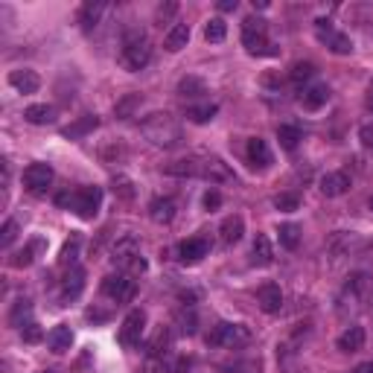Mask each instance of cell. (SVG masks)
Returning a JSON list of instances; mask_svg holds the SVG:
<instances>
[{
	"instance_id": "d6a6232c",
	"label": "cell",
	"mask_w": 373,
	"mask_h": 373,
	"mask_svg": "<svg viewBox=\"0 0 373 373\" xmlns=\"http://www.w3.org/2000/svg\"><path fill=\"white\" fill-rule=\"evenodd\" d=\"M79 245H82V236H79V234H73L68 242H64L61 257H59V263H61L64 268H73V266H79V263H76V259H79Z\"/></svg>"
},
{
	"instance_id": "f907efd6",
	"label": "cell",
	"mask_w": 373,
	"mask_h": 373,
	"mask_svg": "<svg viewBox=\"0 0 373 373\" xmlns=\"http://www.w3.org/2000/svg\"><path fill=\"white\" fill-rule=\"evenodd\" d=\"M219 204H222V196H219V192H216V190H207V192H204V207H207V210H219Z\"/></svg>"
},
{
	"instance_id": "4fadbf2b",
	"label": "cell",
	"mask_w": 373,
	"mask_h": 373,
	"mask_svg": "<svg viewBox=\"0 0 373 373\" xmlns=\"http://www.w3.org/2000/svg\"><path fill=\"white\" fill-rule=\"evenodd\" d=\"M210 254V242L204 236H192V239H184L181 245H178V259H181L184 266H196Z\"/></svg>"
},
{
	"instance_id": "4316f807",
	"label": "cell",
	"mask_w": 373,
	"mask_h": 373,
	"mask_svg": "<svg viewBox=\"0 0 373 373\" xmlns=\"http://www.w3.org/2000/svg\"><path fill=\"white\" fill-rule=\"evenodd\" d=\"M248 160H251V167L266 169V167L271 164V149H268V143L259 140V137H251V140H248Z\"/></svg>"
},
{
	"instance_id": "52a82bcc",
	"label": "cell",
	"mask_w": 373,
	"mask_h": 373,
	"mask_svg": "<svg viewBox=\"0 0 373 373\" xmlns=\"http://www.w3.org/2000/svg\"><path fill=\"white\" fill-rule=\"evenodd\" d=\"M315 36H318L321 44H327V50L335 53V56H350V53H353L350 36L338 32V29L333 26V21H327V18H318V21H315Z\"/></svg>"
},
{
	"instance_id": "7dc6e473",
	"label": "cell",
	"mask_w": 373,
	"mask_h": 373,
	"mask_svg": "<svg viewBox=\"0 0 373 373\" xmlns=\"http://www.w3.org/2000/svg\"><path fill=\"white\" fill-rule=\"evenodd\" d=\"M21 335H24L26 344H38L41 338H44V330L38 327L36 321H29V323H24V327H21Z\"/></svg>"
},
{
	"instance_id": "bcb514c9",
	"label": "cell",
	"mask_w": 373,
	"mask_h": 373,
	"mask_svg": "<svg viewBox=\"0 0 373 373\" xmlns=\"http://www.w3.org/2000/svg\"><path fill=\"white\" fill-rule=\"evenodd\" d=\"M274 207L277 210H286V213H291V210L300 207V199L295 196V192H280V196H274Z\"/></svg>"
},
{
	"instance_id": "7a4b0ae2",
	"label": "cell",
	"mask_w": 373,
	"mask_h": 373,
	"mask_svg": "<svg viewBox=\"0 0 373 373\" xmlns=\"http://www.w3.org/2000/svg\"><path fill=\"white\" fill-rule=\"evenodd\" d=\"M56 204L64 207V210H73L79 219L91 222L102 207V190L100 187H79L73 192H61V196H56Z\"/></svg>"
},
{
	"instance_id": "8d00e7d4",
	"label": "cell",
	"mask_w": 373,
	"mask_h": 373,
	"mask_svg": "<svg viewBox=\"0 0 373 373\" xmlns=\"http://www.w3.org/2000/svg\"><path fill=\"white\" fill-rule=\"evenodd\" d=\"M277 140H280V146H283L286 152H295L298 143H300V128H295V125H280V128H277Z\"/></svg>"
},
{
	"instance_id": "484cf974",
	"label": "cell",
	"mask_w": 373,
	"mask_h": 373,
	"mask_svg": "<svg viewBox=\"0 0 373 373\" xmlns=\"http://www.w3.org/2000/svg\"><path fill=\"white\" fill-rule=\"evenodd\" d=\"M327 102H330V88L327 85H312V88H306L300 93V105L306 111H318V108H323Z\"/></svg>"
},
{
	"instance_id": "44dd1931",
	"label": "cell",
	"mask_w": 373,
	"mask_h": 373,
	"mask_svg": "<svg viewBox=\"0 0 373 373\" xmlns=\"http://www.w3.org/2000/svg\"><path fill=\"white\" fill-rule=\"evenodd\" d=\"M47 248V242L44 239H29V245L24 248V251H18V254H12V259H9V266L12 268H26V266H32V263H36V257L41 254Z\"/></svg>"
},
{
	"instance_id": "7bdbcfd3",
	"label": "cell",
	"mask_w": 373,
	"mask_h": 373,
	"mask_svg": "<svg viewBox=\"0 0 373 373\" xmlns=\"http://www.w3.org/2000/svg\"><path fill=\"white\" fill-rule=\"evenodd\" d=\"M175 12H178V3H175V0H167V3H160V6L155 9V24H158V26L169 24V21L175 18Z\"/></svg>"
},
{
	"instance_id": "d4e9b609",
	"label": "cell",
	"mask_w": 373,
	"mask_h": 373,
	"mask_svg": "<svg viewBox=\"0 0 373 373\" xmlns=\"http://www.w3.org/2000/svg\"><path fill=\"white\" fill-rule=\"evenodd\" d=\"M187 41H190V24H184V21L172 24V26H169V32L164 36V47H167L169 53L184 50V47H187Z\"/></svg>"
},
{
	"instance_id": "ac0fdd59",
	"label": "cell",
	"mask_w": 373,
	"mask_h": 373,
	"mask_svg": "<svg viewBox=\"0 0 373 373\" xmlns=\"http://www.w3.org/2000/svg\"><path fill=\"white\" fill-rule=\"evenodd\" d=\"M9 85L18 91V93H36L38 88H41V76L36 73V70H26V68H21V70H12L9 73Z\"/></svg>"
},
{
	"instance_id": "d590c367",
	"label": "cell",
	"mask_w": 373,
	"mask_h": 373,
	"mask_svg": "<svg viewBox=\"0 0 373 373\" xmlns=\"http://www.w3.org/2000/svg\"><path fill=\"white\" fill-rule=\"evenodd\" d=\"M143 105V96L140 93H128V96H123V100L117 102V117L120 120H128V117H135V111Z\"/></svg>"
},
{
	"instance_id": "ee69618b",
	"label": "cell",
	"mask_w": 373,
	"mask_h": 373,
	"mask_svg": "<svg viewBox=\"0 0 373 373\" xmlns=\"http://www.w3.org/2000/svg\"><path fill=\"white\" fill-rule=\"evenodd\" d=\"M315 76V64L312 61H298L295 68H291V82H306V79H312Z\"/></svg>"
},
{
	"instance_id": "603a6c76",
	"label": "cell",
	"mask_w": 373,
	"mask_h": 373,
	"mask_svg": "<svg viewBox=\"0 0 373 373\" xmlns=\"http://www.w3.org/2000/svg\"><path fill=\"white\" fill-rule=\"evenodd\" d=\"M149 216H152V222H158V224H169V222L175 219V199H169V196L152 199Z\"/></svg>"
},
{
	"instance_id": "8992f818",
	"label": "cell",
	"mask_w": 373,
	"mask_h": 373,
	"mask_svg": "<svg viewBox=\"0 0 373 373\" xmlns=\"http://www.w3.org/2000/svg\"><path fill=\"white\" fill-rule=\"evenodd\" d=\"M111 259H114V266L123 268V274H143L146 271V259L140 254V242L135 236L117 239L114 251H111Z\"/></svg>"
},
{
	"instance_id": "9f6ffc18",
	"label": "cell",
	"mask_w": 373,
	"mask_h": 373,
	"mask_svg": "<svg viewBox=\"0 0 373 373\" xmlns=\"http://www.w3.org/2000/svg\"><path fill=\"white\" fill-rule=\"evenodd\" d=\"M370 108H373V100H370Z\"/></svg>"
},
{
	"instance_id": "cb8c5ba5",
	"label": "cell",
	"mask_w": 373,
	"mask_h": 373,
	"mask_svg": "<svg viewBox=\"0 0 373 373\" xmlns=\"http://www.w3.org/2000/svg\"><path fill=\"white\" fill-rule=\"evenodd\" d=\"M251 263L259 266V268H266L274 263V248H271V242L266 234H257L254 239V245H251Z\"/></svg>"
},
{
	"instance_id": "f6af8a7d",
	"label": "cell",
	"mask_w": 373,
	"mask_h": 373,
	"mask_svg": "<svg viewBox=\"0 0 373 373\" xmlns=\"http://www.w3.org/2000/svg\"><path fill=\"white\" fill-rule=\"evenodd\" d=\"M111 184H114V192H117L123 201H132L135 199V187H132V181H128L125 175H114V181H111Z\"/></svg>"
},
{
	"instance_id": "816d5d0a",
	"label": "cell",
	"mask_w": 373,
	"mask_h": 373,
	"mask_svg": "<svg viewBox=\"0 0 373 373\" xmlns=\"http://www.w3.org/2000/svg\"><path fill=\"white\" fill-rule=\"evenodd\" d=\"M236 0H222V3H219V12H236Z\"/></svg>"
},
{
	"instance_id": "e575fe53",
	"label": "cell",
	"mask_w": 373,
	"mask_h": 373,
	"mask_svg": "<svg viewBox=\"0 0 373 373\" xmlns=\"http://www.w3.org/2000/svg\"><path fill=\"white\" fill-rule=\"evenodd\" d=\"M277 236H280V245H283L286 251H295V248L300 245V228H298V224H291V222L280 224Z\"/></svg>"
},
{
	"instance_id": "b9f144b4",
	"label": "cell",
	"mask_w": 373,
	"mask_h": 373,
	"mask_svg": "<svg viewBox=\"0 0 373 373\" xmlns=\"http://www.w3.org/2000/svg\"><path fill=\"white\" fill-rule=\"evenodd\" d=\"M175 323H178V330H181V333L192 335V333H196V312H192V310H178Z\"/></svg>"
},
{
	"instance_id": "9c48e42d",
	"label": "cell",
	"mask_w": 373,
	"mask_h": 373,
	"mask_svg": "<svg viewBox=\"0 0 373 373\" xmlns=\"http://www.w3.org/2000/svg\"><path fill=\"white\" fill-rule=\"evenodd\" d=\"M53 178H56V172H53L50 164H29L24 169V187L32 192V196H44V192L50 190Z\"/></svg>"
},
{
	"instance_id": "30bf717a",
	"label": "cell",
	"mask_w": 373,
	"mask_h": 373,
	"mask_svg": "<svg viewBox=\"0 0 373 373\" xmlns=\"http://www.w3.org/2000/svg\"><path fill=\"white\" fill-rule=\"evenodd\" d=\"M146 333V312L143 310H132L123 318V327H120V344L123 347H135L140 344V338Z\"/></svg>"
},
{
	"instance_id": "7402d4cb",
	"label": "cell",
	"mask_w": 373,
	"mask_h": 373,
	"mask_svg": "<svg viewBox=\"0 0 373 373\" xmlns=\"http://www.w3.org/2000/svg\"><path fill=\"white\" fill-rule=\"evenodd\" d=\"M335 347L342 353H359L365 347V327H356V323H353V327H347L342 335H338Z\"/></svg>"
},
{
	"instance_id": "6da1fadb",
	"label": "cell",
	"mask_w": 373,
	"mask_h": 373,
	"mask_svg": "<svg viewBox=\"0 0 373 373\" xmlns=\"http://www.w3.org/2000/svg\"><path fill=\"white\" fill-rule=\"evenodd\" d=\"M140 132L146 135V140L155 143L158 149H175L178 143L184 140V132H181V123H178L172 114H149L143 123H140Z\"/></svg>"
},
{
	"instance_id": "7c38bea8",
	"label": "cell",
	"mask_w": 373,
	"mask_h": 373,
	"mask_svg": "<svg viewBox=\"0 0 373 373\" xmlns=\"http://www.w3.org/2000/svg\"><path fill=\"white\" fill-rule=\"evenodd\" d=\"M201 178H204V181H210V184H234V181H236L234 169L224 164L222 158H204Z\"/></svg>"
},
{
	"instance_id": "ffe728a7",
	"label": "cell",
	"mask_w": 373,
	"mask_h": 373,
	"mask_svg": "<svg viewBox=\"0 0 373 373\" xmlns=\"http://www.w3.org/2000/svg\"><path fill=\"white\" fill-rule=\"evenodd\" d=\"M47 347H50L53 353H68L73 347V330L68 327V323H59V327H53L50 333H47Z\"/></svg>"
},
{
	"instance_id": "d6986e66",
	"label": "cell",
	"mask_w": 373,
	"mask_h": 373,
	"mask_svg": "<svg viewBox=\"0 0 373 373\" xmlns=\"http://www.w3.org/2000/svg\"><path fill=\"white\" fill-rule=\"evenodd\" d=\"M201 164H204V158H181V160L167 164L164 172L175 175V178H201Z\"/></svg>"
},
{
	"instance_id": "f546056e",
	"label": "cell",
	"mask_w": 373,
	"mask_h": 373,
	"mask_svg": "<svg viewBox=\"0 0 373 373\" xmlns=\"http://www.w3.org/2000/svg\"><path fill=\"white\" fill-rule=\"evenodd\" d=\"M178 93H181L184 100H199V96L207 93V85H204V79H199V76H184L181 82H178Z\"/></svg>"
},
{
	"instance_id": "e0dca14e",
	"label": "cell",
	"mask_w": 373,
	"mask_h": 373,
	"mask_svg": "<svg viewBox=\"0 0 373 373\" xmlns=\"http://www.w3.org/2000/svg\"><path fill=\"white\" fill-rule=\"evenodd\" d=\"M242 234H245V219H242L239 213H231V216L222 219V224H219V239H222V245H234V242L242 239Z\"/></svg>"
},
{
	"instance_id": "9a60e30c",
	"label": "cell",
	"mask_w": 373,
	"mask_h": 373,
	"mask_svg": "<svg viewBox=\"0 0 373 373\" xmlns=\"http://www.w3.org/2000/svg\"><path fill=\"white\" fill-rule=\"evenodd\" d=\"M318 190H321L327 199H338V196H344V192L350 190V175H347V172H342V169H338V172H327V175H323L321 181H318Z\"/></svg>"
},
{
	"instance_id": "c3c4849f",
	"label": "cell",
	"mask_w": 373,
	"mask_h": 373,
	"mask_svg": "<svg viewBox=\"0 0 373 373\" xmlns=\"http://www.w3.org/2000/svg\"><path fill=\"white\" fill-rule=\"evenodd\" d=\"M15 239H18V222H15V219H6L3 231H0V245H3V248H9Z\"/></svg>"
},
{
	"instance_id": "60d3db41",
	"label": "cell",
	"mask_w": 373,
	"mask_h": 373,
	"mask_svg": "<svg viewBox=\"0 0 373 373\" xmlns=\"http://www.w3.org/2000/svg\"><path fill=\"white\" fill-rule=\"evenodd\" d=\"M140 373H172V365L164 359V356H146Z\"/></svg>"
},
{
	"instance_id": "ba28073f",
	"label": "cell",
	"mask_w": 373,
	"mask_h": 373,
	"mask_svg": "<svg viewBox=\"0 0 373 373\" xmlns=\"http://www.w3.org/2000/svg\"><path fill=\"white\" fill-rule=\"evenodd\" d=\"M135 291H137V283L132 280V274H111V277L102 280V295L114 303H128L135 298Z\"/></svg>"
},
{
	"instance_id": "277c9868",
	"label": "cell",
	"mask_w": 373,
	"mask_h": 373,
	"mask_svg": "<svg viewBox=\"0 0 373 373\" xmlns=\"http://www.w3.org/2000/svg\"><path fill=\"white\" fill-rule=\"evenodd\" d=\"M207 347H228V350H239L251 344V330L242 327V323H228L222 321L216 327H210V333L204 335Z\"/></svg>"
},
{
	"instance_id": "5bb4252c",
	"label": "cell",
	"mask_w": 373,
	"mask_h": 373,
	"mask_svg": "<svg viewBox=\"0 0 373 373\" xmlns=\"http://www.w3.org/2000/svg\"><path fill=\"white\" fill-rule=\"evenodd\" d=\"M257 303L259 310H263L266 315H277L280 306H283V291L277 283H263L257 289Z\"/></svg>"
},
{
	"instance_id": "11a10c76",
	"label": "cell",
	"mask_w": 373,
	"mask_h": 373,
	"mask_svg": "<svg viewBox=\"0 0 373 373\" xmlns=\"http://www.w3.org/2000/svg\"><path fill=\"white\" fill-rule=\"evenodd\" d=\"M41 373H56V370H41Z\"/></svg>"
},
{
	"instance_id": "4dcf8cb0",
	"label": "cell",
	"mask_w": 373,
	"mask_h": 373,
	"mask_svg": "<svg viewBox=\"0 0 373 373\" xmlns=\"http://www.w3.org/2000/svg\"><path fill=\"white\" fill-rule=\"evenodd\" d=\"M222 373H263V362L259 359H231L219 365Z\"/></svg>"
},
{
	"instance_id": "f35d334b",
	"label": "cell",
	"mask_w": 373,
	"mask_h": 373,
	"mask_svg": "<svg viewBox=\"0 0 373 373\" xmlns=\"http://www.w3.org/2000/svg\"><path fill=\"white\" fill-rule=\"evenodd\" d=\"M29 312H32V306H29V300H15V306H12V312H9V323L12 327H24V323H29L26 318H29Z\"/></svg>"
},
{
	"instance_id": "8fae6325",
	"label": "cell",
	"mask_w": 373,
	"mask_h": 373,
	"mask_svg": "<svg viewBox=\"0 0 373 373\" xmlns=\"http://www.w3.org/2000/svg\"><path fill=\"white\" fill-rule=\"evenodd\" d=\"M344 298L356 300V303H367L373 300V277L367 271H356L350 274V280L344 286Z\"/></svg>"
},
{
	"instance_id": "f1b7e54d",
	"label": "cell",
	"mask_w": 373,
	"mask_h": 373,
	"mask_svg": "<svg viewBox=\"0 0 373 373\" xmlns=\"http://www.w3.org/2000/svg\"><path fill=\"white\" fill-rule=\"evenodd\" d=\"M24 120L32 125H50V123H56V108L53 105H29L24 111Z\"/></svg>"
},
{
	"instance_id": "db71d44e",
	"label": "cell",
	"mask_w": 373,
	"mask_h": 373,
	"mask_svg": "<svg viewBox=\"0 0 373 373\" xmlns=\"http://www.w3.org/2000/svg\"><path fill=\"white\" fill-rule=\"evenodd\" d=\"M367 210H370V213H373V196L367 199Z\"/></svg>"
},
{
	"instance_id": "3957f363",
	"label": "cell",
	"mask_w": 373,
	"mask_h": 373,
	"mask_svg": "<svg viewBox=\"0 0 373 373\" xmlns=\"http://www.w3.org/2000/svg\"><path fill=\"white\" fill-rule=\"evenodd\" d=\"M120 61L125 64L128 70H143L146 64L152 61V41L146 38V32H140V29H132V32H125V38H123V53H120Z\"/></svg>"
},
{
	"instance_id": "681fc988",
	"label": "cell",
	"mask_w": 373,
	"mask_h": 373,
	"mask_svg": "<svg viewBox=\"0 0 373 373\" xmlns=\"http://www.w3.org/2000/svg\"><path fill=\"white\" fill-rule=\"evenodd\" d=\"M359 140H362L365 149H373V123H365L359 128Z\"/></svg>"
},
{
	"instance_id": "2e32d148",
	"label": "cell",
	"mask_w": 373,
	"mask_h": 373,
	"mask_svg": "<svg viewBox=\"0 0 373 373\" xmlns=\"http://www.w3.org/2000/svg\"><path fill=\"white\" fill-rule=\"evenodd\" d=\"M82 289H85V268H82V266H73V268L68 271V277L61 280V300H64V303L76 300L79 295H82Z\"/></svg>"
},
{
	"instance_id": "83f0119b",
	"label": "cell",
	"mask_w": 373,
	"mask_h": 373,
	"mask_svg": "<svg viewBox=\"0 0 373 373\" xmlns=\"http://www.w3.org/2000/svg\"><path fill=\"white\" fill-rule=\"evenodd\" d=\"M96 125H100V120H96L93 114H85V117H79L76 123L64 125V128H61V135H64V137H70V140H76V137H85V135H91Z\"/></svg>"
},
{
	"instance_id": "836d02e7",
	"label": "cell",
	"mask_w": 373,
	"mask_h": 373,
	"mask_svg": "<svg viewBox=\"0 0 373 373\" xmlns=\"http://www.w3.org/2000/svg\"><path fill=\"white\" fill-rule=\"evenodd\" d=\"M169 344H172L169 330H167V327H160V330L149 338V344H146V353H149V356H164V353L169 350Z\"/></svg>"
},
{
	"instance_id": "5b68a950",
	"label": "cell",
	"mask_w": 373,
	"mask_h": 373,
	"mask_svg": "<svg viewBox=\"0 0 373 373\" xmlns=\"http://www.w3.org/2000/svg\"><path fill=\"white\" fill-rule=\"evenodd\" d=\"M242 44L251 56H274V44L268 41V26L263 18H245L242 21Z\"/></svg>"
},
{
	"instance_id": "74e56055",
	"label": "cell",
	"mask_w": 373,
	"mask_h": 373,
	"mask_svg": "<svg viewBox=\"0 0 373 373\" xmlns=\"http://www.w3.org/2000/svg\"><path fill=\"white\" fill-rule=\"evenodd\" d=\"M224 36H228V24H224L222 18H210L207 26H204V38H207L210 44H222Z\"/></svg>"
},
{
	"instance_id": "ab89813d",
	"label": "cell",
	"mask_w": 373,
	"mask_h": 373,
	"mask_svg": "<svg viewBox=\"0 0 373 373\" xmlns=\"http://www.w3.org/2000/svg\"><path fill=\"white\" fill-rule=\"evenodd\" d=\"M216 105L213 102H204V105H192L190 111H187V117L192 120V123H210V120H213L216 117Z\"/></svg>"
},
{
	"instance_id": "f5cc1de1",
	"label": "cell",
	"mask_w": 373,
	"mask_h": 373,
	"mask_svg": "<svg viewBox=\"0 0 373 373\" xmlns=\"http://www.w3.org/2000/svg\"><path fill=\"white\" fill-rule=\"evenodd\" d=\"M353 373H373V362H362V365H356Z\"/></svg>"
},
{
	"instance_id": "1f68e13d",
	"label": "cell",
	"mask_w": 373,
	"mask_h": 373,
	"mask_svg": "<svg viewBox=\"0 0 373 373\" xmlns=\"http://www.w3.org/2000/svg\"><path fill=\"white\" fill-rule=\"evenodd\" d=\"M102 12H105V3H85L82 12H79V24H82V29L91 32L96 24H100Z\"/></svg>"
}]
</instances>
